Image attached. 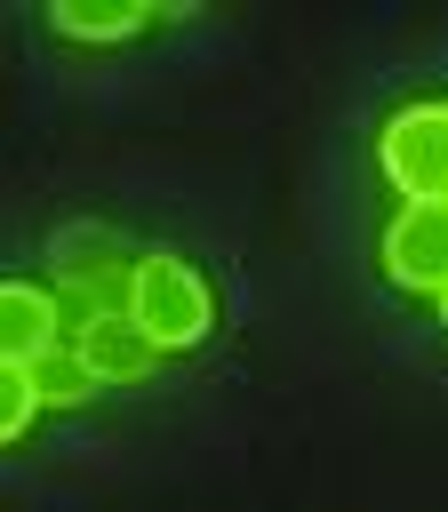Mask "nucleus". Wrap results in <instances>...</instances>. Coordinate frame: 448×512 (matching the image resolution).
Segmentation results:
<instances>
[{
	"label": "nucleus",
	"mask_w": 448,
	"mask_h": 512,
	"mask_svg": "<svg viewBox=\"0 0 448 512\" xmlns=\"http://www.w3.org/2000/svg\"><path fill=\"white\" fill-rule=\"evenodd\" d=\"M128 320L152 336V352H184V344L208 336L216 296H208V280H200L192 256H176V248H144V256H136V280H128Z\"/></svg>",
	"instance_id": "1"
},
{
	"label": "nucleus",
	"mask_w": 448,
	"mask_h": 512,
	"mask_svg": "<svg viewBox=\"0 0 448 512\" xmlns=\"http://www.w3.org/2000/svg\"><path fill=\"white\" fill-rule=\"evenodd\" d=\"M48 264H56V288L72 320H104V312H128V280H136V256L112 224H64L48 240Z\"/></svg>",
	"instance_id": "2"
},
{
	"label": "nucleus",
	"mask_w": 448,
	"mask_h": 512,
	"mask_svg": "<svg viewBox=\"0 0 448 512\" xmlns=\"http://www.w3.org/2000/svg\"><path fill=\"white\" fill-rule=\"evenodd\" d=\"M384 152V176L408 192V200H448V104H408L384 120L376 136Z\"/></svg>",
	"instance_id": "3"
},
{
	"label": "nucleus",
	"mask_w": 448,
	"mask_h": 512,
	"mask_svg": "<svg viewBox=\"0 0 448 512\" xmlns=\"http://www.w3.org/2000/svg\"><path fill=\"white\" fill-rule=\"evenodd\" d=\"M384 272L400 288H432L448 296V200H408L384 224Z\"/></svg>",
	"instance_id": "4"
},
{
	"label": "nucleus",
	"mask_w": 448,
	"mask_h": 512,
	"mask_svg": "<svg viewBox=\"0 0 448 512\" xmlns=\"http://www.w3.org/2000/svg\"><path fill=\"white\" fill-rule=\"evenodd\" d=\"M56 336H64L56 296L32 288V280H0V368H32Z\"/></svg>",
	"instance_id": "5"
},
{
	"label": "nucleus",
	"mask_w": 448,
	"mask_h": 512,
	"mask_svg": "<svg viewBox=\"0 0 448 512\" xmlns=\"http://www.w3.org/2000/svg\"><path fill=\"white\" fill-rule=\"evenodd\" d=\"M72 344H80V360L96 368V384H144L152 376V336L128 320V312H104V320H80L72 328Z\"/></svg>",
	"instance_id": "6"
},
{
	"label": "nucleus",
	"mask_w": 448,
	"mask_h": 512,
	"mask_svg": "<svg viewBox=\"0 0 448 512\" xmlns=\"http://www.w3.org/2000/svg\"><path fill=\"white\" fill-rule=\"evenodd\" d=\"M24 376H32V392H40V400H56V408H72V400H88V392H96V368L80 360V344H72V336H56Z\"/></svg>",
	"instance_id": "7"
},
{
	"label": "nucleus",
	"mask_w": 448,
	"mask_h": 512,
	"mask_svg": "<svg viewBox=\"0 0 448 512\" xmlns=\"http://www.w3.org/2000/svg\"><path fill=\"white\" fill-rule=\"evenodd\" d=\"M48 24L72 32V40H120V32L152 24V8H136V0H128V8H72V0H64V8H48Z\"/></svg>",
	"instance_id": "8"
},
{
	"label": "nucleus",
	"mask_w": 448,
	"mask_h": 512,
	"mask_svg": "<svg viewBox=\"0 0 448 512\" xmlns=\"http://www.w3.org/2000/svg\"><path fill=\"white\" fill-rule=\"evenodd\" d=\"M32 408H40V392H32V376L24 368H0V448L32 424Z\"/></svg>",
	"instance_id": "9"
},
{
	"label": "nucleus",
	"mask_w": 448,
	"mask_h": 512,
	"mask_svg": "<svg viewBox=\"0 0 448 512\" xmlns=\"http://www.w3.org/2000/svg\"><path fill=\"white\" fill-rule=\"evenodd\" d=\"M440 320H448V296H440Z\"/></svg>",
	"instance_id": "10"
}]
</instances>
